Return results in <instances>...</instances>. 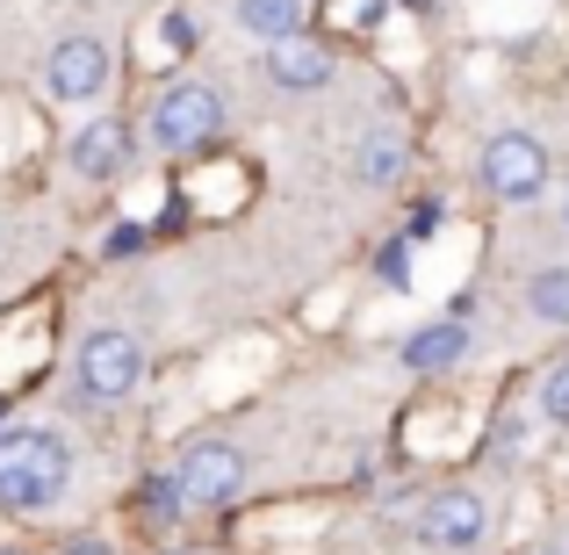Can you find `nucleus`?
<instances>
[{"label": "nucleus", "mask_w": 569, "mask_h": 555, "mask_svg": "<svg viewBox=\"0 0 569 555\" xmlns=\"http://www.w3.org/2000/svg\"><path fill=\"white\" fill-rule=\"evenodd\" d=\"M72 484V455L58 433L43 426H14L0 433V505L8 513H51Z\"/></svg>", "instance_id": "1"}, {"label": "nucleus", "mask_w": 569, "mask_h": 555, "mask_svg": "<svg viewBox=\"0 0 569 555\" xmlns=\"http://www.w3.org/2000/svg\"><path fill=\"white\" fill-rule=\"evenodd\" d=\"M217 130H223V101L209 95L202 80H181V87H167V95L152 101V123H144V138H152L159 152L188 159V152H202V145H217Z\"/></svg>", "instance_id": "2"}, {"label": "nucleus", "mask_w": 569, "mask_h": 555, "mask_svg": "<svg viewBox=\"0 0 569 555\" xmlns=\"http://www.w3.org/2000/svg\"><path fill=\"white\" fill-rule=\"evenodd\" d=\"M173 484H181V505H194V513H223L246 490V455L231 440H194L181 469H173Z\"/></svg>", "instance_id": "3"}, {"label": "nucleus", "mask_w": 569, "mask_h": 555, "mask_svg": "<svg viewBox=\"0 0 569 555\" xmlns=\"http://www.w3.org/2000/svg\"><path fill=\"white\" fill-rule=\"evenodd\" d=\"M72 375H80V389L94 404H123L130 389H138V375H144V347L130 333H87Z\"/></svg>", "instance_id": "4"}, {"label": "nucleus", "mask_w": 569, "mask_h": 555, "mask_svg": "<svg viewBox=\"0 0 569 555\" xmlns=\"http://www.w3.org/2000/svg\"><path fill=\"white\" fill-rule=\"evenodd\" d=\"M483 188L505 195V202H533L548 188V145L533 130H498L483 145Z\"/></svg>", "instance_id": "5"}, {"label": "nucleus", "mask_w": 569, "mask_h": 555, "mask_svg": "<svg viewBox=\"0 0 569 555\" xmlns=\"http://www.w3.org/2000/svg\"><path fill=\"white\" fill-rule=\"evenodd\" d=\"M490 527V505L476 490H440V498L418 513V542L426 548H447V555H469Z\"/></svg>", "instance_id": "6"}, {"label": "nucleus", "mask_w": 569, "mask_h": 555, "mask_svg": "<svg viewBox=\"0 0 569 555\" xmlns=\"http://www.w3.org/2000/svg\"><path fill=\"white\" fill-rule=\"evenodd\" d=\"M43 87H51L58 101H94L101 87H109V51H101L94 37H66L51 51V66H43Z\"/></svg>", "instance_id": "7"}, {"label": "nucleus", "mask_w": 569, "mask_h": 555, "mask_svg": "<svg viewBox=\"0 0 569 555\" xmlns=\"http://www.w3.org/2000/svg\"><path fill=\"white\" fill-rule=\"evenodd\" d=\"M267 80L289 87V95H318V87L332 80V58H325L318 43H303V37H281L274 51H267Z\"/></svg>", "instance_id": "8"}, {"label": "nucleus", "mask_w": 569, "mask_h": 555, "mask_svg": "<svg viewBox=\"0 0 569 555\" xmlns=\"http://www.w3.org/2000/svg\"><path fill=\"white\" fill-rule=\"evenodd\" d=\"M72 167L94 174V181L123 174V167H130V130H123V123H87L80 138H72Z\"/></svg>", "instance_id": "9"}, {"label": "nucleus", "mask_w": 569, "mask_h": 555, "mask_svg": "<svg viewBox=\"0 0 569 555\" xmlns=\"http://www.w3.org/2000/svg\"><path fill=\"white\" fill-rule=\"evenodd\" d=\"M461 354H469V333H461V325H426V333L403 339V368H418V375L455 368Z\"/></svg>", "instance_id": "10"}, {"label": "nucleus", "mask_w": 569, "mask_h": 555, "mask_svg": "<svg viewBox=\"0 0 569 555\" xmlns=\"http://www.w3.org/2000/svg\"><path fill=\"white\" fill-rule=\"evenodd\" d=\"M238 22H246L252 37L281 43V37H296V29H303V0H238Z\"/></svg>", "instance_id": "11"}, {"label": "nucleus", "mask_w": 569, "mask_h": 555, "mask_svg": "<svg viewBox=\"0 0 569 555\" xmlns=\"http://www.w3.org/2000/svg\"><path fill=\"white\" fill-rule=\"evenodd\" d=\"M353 174H361L368 188H389V181L403 174V145L389 138V130H376V138H368L361 152H353Z\"/></svg>", "instance_id": "12"}, {"label": "nucleus", "mask_w": 569, "mask_h": 555, "mask_svg": "<svg viewBox=\"0 0 569 555\" xmlns=\"http://www.w3.org/2000/svg\"><path fill=\"white\" fill-rule=\"evenodd\" d=\"M527 304H533V318L569 325V267H541V275L527 281Z\"/></svg>", "instance_id": "13"}, {"label": "nucleus", "mask_w": 569, "mask_h": 555, "mask_svg": "<svg viewBox=\"0 0 569 555\" xmlns=\"http://www.w3.org/2000/svg\"><path fill=\"white\" fill-rule=\"evenodd\" d=\"M541 412H548V426H569V361L548 368V383H541Z\"/></svg>", "instance_id": "14"}, {"label": "nucleus", "mask_w": 569, "mask_h": 555, "mask_svg": "<svg viewBox=\"0 0 569 555\" xmlns=\"http://www.w3.org/2000/svg\"><path fill=\"white\" fill-rule=\"evenodd\" d=\"M138 246H144L138 224H116V231H109V252H116V260H123V252H138Z\"/></svg>", "instance_id": "15"}, {"label": "nucleus", "mask_w": 569, "mask_h": 555, "mask_svg": "<svg viewBox=\"0 0 569 555\" xmlns=\"http://www.w3.org/2000/svg\"><path fill=\"white\" fill-rule=\"evenodd\" d=\"M167 43H181V51L194 43V22H188V14H173V22H167Z\"/></svg>", "instance_id": "16"}, {"label": "nucleus", "mask_w": 569, "mask_h": 555, "mask_svg": "<svg viewBox=\"0 0 569 555\" xmlns=\"http://www.w3.org/2000/svg\"><path fill=\"white\" fill-rule=\"evenodd\" d=\"M58 555H116L109 542H72V548H58Z\"/></svg>", "instance_id": "17"}, {"label": "nucleus", "mask_w": 569, "mask_h": 555, "mask_svg": "<svg viewBox=\"0 0 569 555\" xmlns=\"http://www.w3.org/2000/svg\"><path fill=\"white\" fill-rule=\"evenodd\" d=\"M533 555H569V548H533Z\"/></svg>", "instance_id": "18"}, {"label": "nucleus", "mask_w": 569, "mask_h": 555, "mask_svg": "<svg viewBox=\"0 0 569 555\" xmlns=\"http://www.w3.org/2000/svg\"><path fill=\"white\" fill-rule=\"evenodd\" d=\"M0 555H22V548H0Z\"/></svg>", "instance_id": "19"}, {"label": "nucleus", "mask_w": 569, "mask_h": 555, "mask_svg": "<svg viewBox=\"0 0 569 555\" xmlns=\"http://www.w3.org/2000/svg\"><path fill=\"white\" fill-rule=\"evenodd\" d=\"M173 555H188V548H173Z\"/></svg>", "instance_id": "20"}]
</instances>
